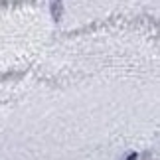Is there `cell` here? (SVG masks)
<instances>
[{
	"mask_svg": "<svg viewBox=\"0 0 160 160\" xmlns=\"http://www.w3.org/2000/svg\"><path fill=\"white\" fill-rule=\"evenodd\" d=\"M55 32L48 0H0V69L40 59Z\"/></svg>",
	"mask_w": 160,
	"mask_h": 160,
	"instance_id": "obj_1",
	"label": "cell"
},
{
	"mask_svg": "<svg viewBox=\"0 0 160 160\" xmlns=\"http://www.w3.org/2000/svg\"><path fill=\"white\" fill-rule=\"evenodd\" d=\"M52 8L58 32L109 22L158 20V0H58Z\"/></svg>",
	"mask_w": 160,
	"mask_h": 160,
	"instance_id": "obj_2",
	"label": "cell"
}]
</instances>
